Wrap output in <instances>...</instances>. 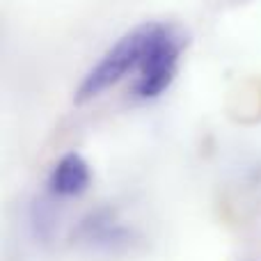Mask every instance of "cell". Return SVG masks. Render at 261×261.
Instances as JSON below:
<instances>
[{
    "mask_svg": "<svg viewBox=\"0 0 261 261\" xmlns=\"http://www.w3.org/2000/svg\"><path fill=\"white\" fill-rule=\"evenodd\" d=\"M184 46L186 37L179 28L170 25V23L158 25L156 37H153L138 69V76H135V94L140 99H156L172 85L176 71H179Z\"/></svg>",
    "mask_w": 261,
    "mask_h": 261,
    "instance_id": "2",
    "label": "cell"
},
{
    "mask_svg": "<svg viewBox=\"0 0 261 261\" xmlns=\"http://www.w3.org/2000/svg\"><path fill=\"white\" fill-rule=\"evenodd\" d=\"M92 181L90 165L81 153H67L53 165L48 176V188L58 197H76L85 193Z\"/></svg>",
    "mask_w": 261,
    "mask_h": 261,
    "instance_id": "3",
    "label": "cell"
},
{
    "mask_svg": "<svg viewBox=\"0 0 261 261\" xmlns=\"http://www.w3.org/2000/svg\"><path fill=\"white\" fill-rule=\"evenodd\" d=\"M158 25L161 23H142V25L126 32L122 39H117V44L110 50H106L103 58L83 76L76 90V103H85V101L99 96L101 92H106L108 87L117 85L122 78H126L130 71L138 73L140 64H142L144 55H147L149 46L158 32Z\"/></svg>",
    "mask_w": 261,
    "mask_h": 261,
    "instance_id": "1",
    "label": "cell"
}]
</instances>
